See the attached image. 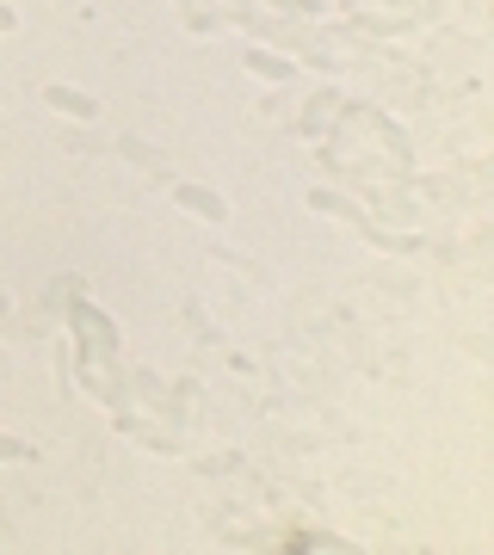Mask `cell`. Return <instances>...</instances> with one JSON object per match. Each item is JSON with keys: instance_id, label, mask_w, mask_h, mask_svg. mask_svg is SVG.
<instances>
[{"instance_id": "8992f818", "label": "cell", "mask_w": 494, "mask_h": 555, "mask_svg": "<svg viewBox=\"0 0 494 555\" xmlns=\"http://www.w3.org/2000/svg\"><path fill=\"white\" fill-rule=\"evenodd\" d=\"M25 457H31V444H19V438L0 432V463H25Z\"/></svg>"}, {"instance_id": "6da1fadb", "label": "cell", "mask_w": 494, "mask_h": 555, "mask_svg": "<svg viewBox=\"0 0 494 555\" xmlns=\"http://www.w3.org/2000/svg\"><path fill=\"white\" fill-rule=\"evenodd\" d=\"M68 315H75V333H81V346H87V352H99V358H112V352H118V327L105 321L93 303H75Z\"/></svg>"}, {"instance_id": "52a82bcc", "label": "cell", "mask_w": 494, "mask_h": 555, "mask_svg": "<svg viewBox=\"0 0 494 555\" xmlns=\"http://www.w3.org/2000/svg\"><path fill=\"white\" fill-rule=\"evenodd\" d=\"M266 7H285V13H309L315 0H266Z\"/></svg>"}, {"instance_id": "ba28073f", "label": "cell", "mask_w": 494, "mask_h": 555, "mask_svg": "<svg viewBox=\"0 0 494 555\" xmlns=\"http://www.w3.org/2000/svg\"><path fill=\"white\" fill-rule=\"evenodd\" d=\"M13 25H19V19H13V7H0V31H13Z\"/></svg>"}, {"instance_id": "3957f363", "label": "cell", "mask_w": 494, "mask_h": 555, "mask_svg": "<svg viewBox=\"0 0 494 555\" xmlns=\"http://www.w3.org/2000/svg\"><path fill=\"white\" fill-rule=\"evenodd\" d=\"M44 99H50V111H62V118H99V99H87L75 87H50Z\"/></svg>"}, {"instance_id": "5b68a950", "label": "cell", "mask_w": 494, "mask_h": 555, "mask_svg": "<svg viewBox=\"0 0 494 555\" xmlns=\"http://www.w3.org/2000/svg\"><path fill=\"white\" fill-rule=\"evenodd\" d=\"M118 148H124V161H130V167H149V173H161V155H155V148H143L136 136H130V142H118Z\"/></svg>"}, {"instance_id": "277c9868", "label": "cell", "mask_w": 494, "mask_h": 555, "mask_svg": "<svg viewBox=\"0 0 494 555\" xmlns=\"http://www.w3.org/2000/svg\"><path fill=\"white\" fill-rule=\"evenodd\" d=\"M247 68H254L260 81H291V62L272 56V50H247Z\"/></svg>"}, {"instance_id": "7a4b0ae2", "label": "cell", "mask_w": 494, "mask_h": 555, "mask_svg": "<svg viewBox=\"0 0 494 555\" xmlns=\"http://www.w3.org/2000/svg\"><path fill=\"white\" fill-rule=\"evenodd\" d=\"M173 198H180V210H192V216H204V222H223V216H229V204L210 192V185H180Z\"/></svg>"}]
</instances>
